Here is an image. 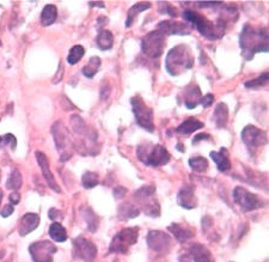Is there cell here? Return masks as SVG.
I'll use <instances>...</instances> for the list:
<instances>
[{"label": "cell", "instance_id": "1", "mask_svg": "<svg viewBox=\"0 0 269 262\" xmlns=\"http://www.w3.org/2000/svg\"><path fill=\"white\" fill-rule=\"evenodd\" d=\"M239 47L245 60H251L256 53L268 52V29L245 24L239 34Z\"/></svg>", "mask_w": 269, "mask_h": 262}, {"label": "cell", "instance_id": "2", "mask_svg": "<svg viewBox=\"0 0 269 262\" xmlns=\"http://www.w3.org/2000/svg\"><path fill=\"white\" fill-rule=\"evenodd\" d=\"M183 17L189 23H192L201 35L208 39L214 41V39L221 38L222 35H224L226 29V22L224 19H218L217 23H212L206 17H203L202 14L192 10L184 11L183 12Z\"/></svg>", "mask_w": 269, "mask_h": 262}, {"label": "cell", "instance_id": "3", "mask_svg": "<svg viewBox=\"0 0 269 262\" xmlns=\"http://www.w3.org/2000/svg\"><path fill=\"white\" fill-rule=\"evenodd\" d=\"M194 57L192 53L189 52L188 47L184 45L176 46L168 53L165 66L171 75H176L183 73V72L193 67Z\"/></svg>", "mask_w": 269, "mask_h": 262}, {"label": "cell", "instance_id": "4", "mask_svg": "<svg viewBox=\"0 0 269 262\" xmlns=\"http://www.w3.org/2000/svg\"><path fill=\"white\" fill-rule=\"evenodd\" d=\"M136 156L139 160L142 162L149 167H160L165 165L170 160V153L161 145H153L152 147H146L145 145H139Z\"/></svg>", "mask_w": 269, "mask_h": 262}, {"label": "cell", "instance_id": "5", "mask_svg": "<svg viewBox=\"0 0 269 262\" xmlns=\"http://www.w3.org/2000/svg\"><path fill=\"white\" fill-rule=\"evenodd\" d=\"M132 110L135 116V121L140 127L146 129L147 132L154 131V124H153V110L150 107L146 106L143 99L139 96L132 97Z\"/></svg>", "mask_w": 269, "mask_h": 262}, {"label": "cell", "instance_id": "6", "mask_svg": "<svg viewBox=\"0 0 269 262\" xmlns=\"http://www.w3.org/2000/svg\"><path fill=\"white\" fill-rule=\"evenodd\" d=\"M138 236V228H128L121 230L120 232L115 235L113 240H111L109 251L110 253L126 254L129 248L136 243Z\"/></svg>", "mask_w": 269, "mask_h": 262}, {"label": "cell", "instance_id": "7", "mask_svg": "<svg viewBox=\"0 0 269 262\" xmlns=\"http://www.w3.org/2000/svg\"><path fill=\"white\" fill-rule=\"evenodd\" d=\"M165 45V35L163 32L157 30L151 31L141 41L142 52L150 57H159L163 54Z\"/></svg>", "mask_w": 269, "mask_h": 262}, {"label": "cell", "instance_id": "8", "mask_svg": "<svg viewBox=\"0 0 269 262\" xmlns=\"http://www.w3.org/2000/svg\"><path fill=\"white\" fill-rule=\"evenodd\" d=\"M134 197L136 201H139V204L142 206V211L145 212L147 215L158 217V215L160 214L159 204L154 199V187H142V188H140L138 192L134 194Z\"/></svg>", "mask_w": 269, "mask_h": 262}, {"label": "cell", "instance_id": "9", "mask_svg": "<svg viewBox=\"0 0 269 262\" xmlns=\"http://www.w3.org/2000/svg\"><path fill=\"white\" fill-rule=\"evenodd\" d=\"M233 199L244 212L257 210V208L263 206L260 197L250 193L249 190L243 188V187H236L235 190H233Z\"/></svg>", "mask_w": 269, "mask_h": 262}, {"label": "cell", "instance_id": "10", "mask_svg": "<svg viewBox=\"0 0 269 262\" xmlns=\"http://www.w3.org/2000/svg\"><path fill=\"white\" fill-rule=\"evenodd\" d=\"M56 251V247L49 240H39L29 247V253L34 262H53V256Z\"/></svg>", "mask_w": 269, "mask_h": 262}, {"label": "cell", "instance_id": "11", "mask_svg": "<svg viewBox=\"0 0 269 262\" xmlns=\"http://www.w3.org/2000/svg\"><path fill=\"white\" fill-rule=\"evenodd\" d=\"M73 256L85 262H93L97 256V248L91 240L77 237L73 239Z\"/></svg>", "mask_w": 269, "mask_h": 262}, {"label": "cell", "instance_id": "12", "mask_svg": "<svg viewBox=\"0 0 269 262\" xmlns=\"http://www.w3.org/2000/svg\"><path fill=\"white\" fill-rule=\"evenodd\" d=\"M242 140L247 146L250 152H253L254 149H257L258 146H263L268 143V135L267 133L261 131L260 128L249 125L242 131Z\"/></svg>", "mask_w": 269, "mask_h": 262}, {"label": "cell", "instance_id": "13", "mask_svg": "<svg viewBox=\"0 0 269 262\" xmlns=\"http://www.w3.org/2000/svg\"><path fill=\"white\" fill-rule=\"evenodd\" d=\"M147 244H149L151 250L159 254H168L172 247L171 237L168 233L158 231V230H152V231L149 232Z\"/></svg>", "mask_w": 269, "mask_h": 262}, {"label": "cell", "instance_id": "14", "mask_svg": "<svg viewBox=\"0 0 269 262\" xmlns=\"http://www.w3.org/2000/svg\"><path fill=\"white\" fill-rule=\"evenodd\" d=\"M158 30L164 35H189L192 28L185 23H178L174 21H164L158 24Z\"/></svg>", "mask_w": 269, "mask_h": 262}, {"label": "cell", "instance_id": "15", "mask_svg": "<svg viewBox=\"0 0 269 262\" xmlns=\"http://www.w3.org/2000/svg\"><path fill=\"white\" fill-rule=\"evenodd\" d=\"M35 154H36V159H37V163L39 165V168H41V170L43 172V176H45V178H46L47 183H48V186L54 190V192L61 193L60 187L57 186L55 178H54V175L52 174V171H50L48 158L46 157L45 153L39 152V151H37V152H36Z\"/></svg>", "mask_w": 269, "mask_h": 262}, {"label": "cell", "instance_id": "16", "mask_svg": "<svg viewBox=\"0 0 269 262\" xmlns=\"http://www.w3.org/2000/svg\"><path fill=\"white\" fill-rule=\"evenodd\" d=\"M177 200L179 206L184 207L187 210H193V208H195L197 206L196 196H195V187L190 185L182 187L178 193Z\"/></svg>", "mask_w": 269, "mask_h": 262}, {"label": "cell", "instance_id": "17", "mask_svg": "<svg viewBox=\"0 0 269 262\" xmlns=\"http://www.w3.org/2000/svg\"><path fill=\"white\" fill-rule=\"evenodd\" d=\"M53 134H54V140H55L56 149L63 152V150H67L68 147H71V142L70 136L67 134L66 128L61 125V122H55L53 125Z\"/></svg>", "mask_w": 269, "mask_h": 262}, {"label": "cell", "instance_id": "18", "mask_svg": "<svg viewBox=\"0 0 269 262\" xmlns=\"http://www.w3.org/2000/svg\"><path fill=\"white\" fill-rule=\"evenodd\" d=\"M39 225V215L36 213H27L22 217L18 226V232L20 236H25L34 231Z\"/></svg>", "mask_w": 269, "mask_h": 262}, {"label": "cell", "instance_id": "19", "mask_svg": "<svg viewBox=\"0 0 269 262\" xmlns=\"http://www.w3.org/2000/svg\"><path fill=\"white\" fill-rule=\"evenodd\" d=\"M189 256L194 262H215L211 251L203 244L195 243L189 248Z\"/></svg>", "mask_w": 269, "mask_h": 262}, {"label": "cell", "instance_id": "20", "mask_svg": "<svg viewBox=\"0 0 269 262\" xmlns=\"http://www.w3.org/2000/svg\"><path fill=\"white\" fill-rule=\"evenodd\" d=\"M227 154L229 152L225 147H221V150L219 151V152H214V151H212V152L210 153L211 158L215 162V164H217V168L219 169V171L225 172V171H229L230 169H231V162H230V158Z\"/></svg>", "mask_w": 269, "mask_h": 262}, {"label": "cell", "instance_id": "21", "mask_svg": "<svg viewBox=\"0 0 269 262\" xmlns=\"http://www.w3.org/2000/svg\"><path fill=\"white\" fill-rule=\"evenodd\" d=\"M202 98L201 90L197 85H189L184 91V103L188 109H194Z\"/></svg>", "mask_w": 269, "mask_h": 262}, {"label": "cell", "instance_id": "22", "mask_svg": "<svg viewBox=\"0 0 269 262\" xmlns=\"http://www.w3.org/2000/svg\"><path fill=\"white\" fill-rule=\"evenodd\" d=\"M213 118L218 128H224L229 121V109L225 103H219L215 107Z\"/></svg>", "mask_w": 269, "mask_h": 262}, {"label": "cell", "instance_id": "23", "mask_svg": "<svg viewBox=\"0 0 269 262\" xmlns=\"http://www.w3.org/2000/svg\"><path fill=\"white\" fill-rule=\"evenodd\" d=\"M203 124L199 120H196L195 117H190L184 122H182L181 125L177 127V132L182 133V134H192L193 132L197 131V129L202 128Z\"/></svg>", "mask_w": 269, "mask_h": 262}, {"label": "cell", "instance_id": "24", "mask_svg": "<svg viewBox=\"0 0 269 262\" xmlns=\"http://www.w3.org/2000/svg\"><path fill=\"white\" fill-rule=\"evenodd\" d=\"M169 230H170V231L172 232V235L176 237V239L181 243H184L189 238L194 237V232L192 231V230L184 229L179 224H171L170 226H169Z\"/></svg>", "mask_w": 269, "mask_h": 262}, {"label": "cell", "instance_id": "25", "mask_svg": "<svg viewBox=\"0 0 269 262\" xmlns=\"http://www.w3.org/2000/svg\"><path fill=\"white\" fill-rule=\"evenodd\" d=\"M96 43L102 50L111 49L114 46V36L109 30H100L96 38Z\"/></svg>", "mask_w": 269, "mask_h": 262}, {"label": "cell", "instance_id": "26", "mask_svg": "<svg viewBox=\"0 0 269 262\" xmlns=\"http://www.w3.org/2000/svg\"><path fill=\"white\" fill-rule=\"evenodd\" d=\"M56 17H57L56 6L49 4V5L45 6V9L42 11L41 23L43 27H48V25H52L54 22L56 21Z\"/></svg>", "mask_w": 269, "mask_h": 262}, {"label": "cell", "instance_id": "27", "mask_svg": "<svg viewBox=\"0 0 269 262\" xmlns=\"http://www.w3.org/2000/svg\"><path fill=\"white\" fill-rule=\"evenodd\" d=\"M49 236L52 237L56 242H65L67 239V232L66 229L64 228L60 223H53L49 228Z\"/></svg>", "mask_w": 269, "mask_h": 262}, {"label": "cell", "instance_id": "28", "mask_svg": "<svg viewBox=\"0 0 269 262\" xmlns=\"http://www.w3.org/2000/svg\"><path fill=\"white\" fill-rule=\"evenodd\" d=\"M140 213L139 208H136L131 203H126L118 207V217L121 219H132L138 217Z\"/></svg>", "mask_w": 269, "mask_h": 262}, {"label": "cell", "instance_id": "29", "mask_svg": "<svg viewBox=\"0 0 269 262\" xmlns=\"http://www.w3.org/2000/svg\"><path fill=\"white\" fill-rule=\"evenodd\" d=\"M150 7H151L150 3H138V4H135L134 6H132L128 11V17H127V22H126V27H129V25L134 22V18L138 16L139 13L143 12V11L150 9Z\"/></svg>", "mask_w": 269, "mask_h": 262}, {"label": "cell", "instance_id": "30", "mask_svg": "<svg viewBox=\"0 0 269 262\" xmlns=\"http://www.w3.org/2000/svg\"><path fill=\"white\" fill-rule=\"evenodd\" d=\"M99 66H100L99 57L92 56L88 63V65L82 67V74H84L86 78H92L93 75H95L97 72L99 71Z\"/></svg>", "mask_w": 269, "mask_h": 262}, {"label": "cell", "instance_id": "31", "mask_svg": "<svg viewBox=\"0 0 269 262\" xmlns=\"http://www.w3.org/2000/svg\"><path fill=\"white\" fill-rule=\"evenodd\" d=\"M82 215H84L86 226H88V230L90 232H96V230L98 229L99 225V219L95 214V212H92L90 208H86V210L82 212Z\"/></svg>", "mask_w": 269, "mask_h": 262}, {"label": "cell", "instance_id": "32", "mask_svg": "<svg viewBox=\"0 0 269 262\" xmlns=\"http://www.w3.org/2000/svg\"><path fill=\"white\" fill-rule=\"evenodd\" d=\"M22 183H23V178H22V175L19 170L14 169V170L11 172L10 177L7 178L6 182V188L10 190H13V192H17L18 189H20Z\"/></svg>", "mask_w": 269, "mask_h": 262}, {"label": "cell", "instance_id": "33", "mask_svg": "<svg viewBox=\"0 0 269 262\" xmlns=\"http://www.w3.org/2000/svg\"><path fill=\"white\" fill-rule=\"evenodd\" d=\"M85 54V49L82 46H74L72 47L70 53H68V56H67V61L70 65H75L77 63L80 61V59L82 56H84Z\"/></svg>", "mask_w": 269, "mask_h": 262}, {"label": "cell", "instance_id": "34", "mask_svg": "<svg viewBox=\"0 0 269 262\" xmlns=\"http://www.w3.org/2000/svg\"><path fill=\"white\" fill-rule=\"evenodd\" d=\"M189 167L196 172H203L208 168V160L204 157H193L189 159Z\"/></svg>", "mask_w": 269, "mask_h": 262}, {"label": "cell", "instance_id": "35", "mask_svg": "<svg viewBox=\"0 0 269 262\" xmlns=\"http://www.w3.org/2000/svg\"><path fill=\"white\" fill-rule=\"evenodd\" d=\"M99 183V178L98 175L96 172H91V171H86L84 175H82V186L84 188L90 189L96 187Z\"/></svg>", "mask_w": 269, "mask_h": 262}, {"label": "cell", "instance_id": "36", "mask_svg": "<svg viewBox=\"0 0 269 262\" xmlns=\"http://www.w3.org/2000/svg\"><path fill=\"white\" fill-rule=\"evenodd\" d=\"M267 83H268V72H265V73L260 75L258 78L246 82L245 86L247 89H257V88H261V86H264Z\"/></svg>", "mask_w": 269, "mask_h": 262}, {"label": "cell", "instance_id": "37", "mask_svg": "<svg viewBox=\"0 0 269 262\" xmlns=\"http://www.w3.org/2000/svg\"><path fill=\"white\" fill-rule=\"evenodd\" d=\"M16 144H17V140L12 134H5V135L0 136V147L11 145L12 150H14L16 149Z\"/></svg>", "mask_w": 269, "mask_h": 262}, {"label": "cell", "instance_id": "38", "mask_svg": "<svg viewBox=\"0 0 269 262\" xmlns=\"http://www.w3.org/2000/svg\"><path fill=\"white\" fill-rule=\"evenodd\" d=\"M64 214L63 212L59 211V210H55V208H50L49 210V218L53 219V220H55V223H59L60 219H63Z\"/></svg>", "mask_w": 269, "mask_h": 262}, {"label": "cell", "instance_id": "39", "mask_svg": "<svg viewBox=\"0 0 269 262\" xmlns=\"http://www.w3.org/2000/svg\"><path fill=\"white\" fill-rule=\"evenodd\" d=\"M213 100H214V96L212 95V93H208V95H206L204 97H202V98H201L200 103L202 104L204 108H208L212 103H213Z\"/></svg>", "mask_w": 269, "mask_h": 262}, {"label": "cell", "instance_id": "40", "mask_svg": "<svg viewBox=\"0 0 269 262\" xmlns=\"http://www.w3.org/2000/svg\"><path fill=\"white\" fill-rule=\"evenodd\" d=\"M13 211H14V208H13V205H11V204H7L5 207L3 208L2 212H0V214H2V217L4 218H6V217H9V215H11L13 213Z\"/></svg>", "mask_w": 269, "mask_h": 262}, {"label": "cell", "instance_id": "41", "mask_svg": "<svg viewBox=\"0 0 269 262\" xmlns=\"http://www.w3.org/2000/svg\"><path fill=\"white\" fill-rule=\"evenodd\" d=\"M20 200V195L18 192H12L10 194V203L11 205H18Z\"/></svg>", "mask_w": 269, "mask_h": 262}, {"label": "cell", "instance_id": "42", "mask_svg": "<svg viewBox=\"0 0 269 262\" xmlns=\"http://www.w3.org/2000/svg\"><path fill=\"white\" fill-rule=\"evenodd\" d=\"M126 192H127V189L123 188V187H117V188L114 189V196L116 197V199H121L126 194Z\"/></svg>", "mask_w": 269, "mask_h": 262}, {"label": "cell", "instance_id": "43", "mask_svg": "<svg viewBox=\"0 0 269 262\" xmlns=\"http://www.w3.org/2000/svg\"><path fill=\"white\" fill-rule=\"evenodd\" d=\"M203 139H210V135H208V134H199V135H196L195 138H194V140H193V144H195L197 140H203Z\"/></svg>", "mask_w": 269, "mask_h": 262}, {"label": "cell", "instance_id": "44", "mask_svg": "<svg viewBox=\"0 0 269 262\" xmlns=\"http://www.w3.org/2000/svg\"><path fill=\"white\" fill-rule=\"evenodd\" d=\"M2 200H3V190L0 189V204H2Z\"/></svg>", "mask_w": 269, "mask_h": 262}]
</instances>
